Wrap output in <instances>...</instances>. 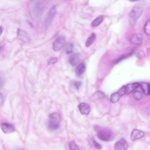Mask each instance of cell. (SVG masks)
<instances>
[{"instance_id":"1","label":"cell","mask_w":150,"mask_h":150,"mask_svg":"<svg viewBox=\"0 0 150 150\" xmlns=\"http://www.w3.org/2000/svg\"><path fill=\"white\" fill-rule=\"evenodd\" d=\"M143 10L142 5H138L134 7L129 14V21L131 25L134 26L141 16Z\"/></svg>"},{"instance_id":"2","label":"cell","mask_w":150,"mask_h":150,"mask_svg":"<svg viewBox=\"0 0 150 150\" xmlns=\"http://www.w3.org/2000/svg\"><path fill=\"white\" fill-rule=\"evenodd\" d=\"M61 117L57 113L51 114L49 116L48 126L51 129L55 130L59 126L60 122Z\"/></svg>"},{"instance_id":"3","label":"cell","mask_w":150,"mask_h":150,"mask_svg":"<svg viewBox=\"0 0 150 150\" xmlns=\"http://www.w3.org/2000/svg\"><path fill=\"white\" fill-rule=\"evenodd\" d=\"M98 138L104 141H109L112 136V133L109 130L102 129L99 130L97 133Z\"/></svg>"},{"instance_id":"4","label":"cell","mask_w":150,"mask_h":150,"mask_svg":"<svg viewBox=\"0 0 150 150\" xmlns=\"http://www.w3.org/2000/svg\"><path fill=\"white\" fill-rule=\"evenodd\" d=\"M66 41L65 37L63 36H59L54 42L53 46V50L57 51L61 50L64 46Z\"/></svg>"},{"instance_id":"5","label":"cell","mask_w":150,"mask_h":150,"mask_svg":"<svg viewBox=\"0 0 150 150\" xmlns=\"http://www.w3.org/2000/svg\"><path fill=\"white\" fill-rule=\"evenodd\" d=\"M56 9L55 6L50 8L48 12L45 20V26L46 28H48L50 25L56 14Z\"/></svg>"},{"instance_id":"6","label":"cell","mask_w":150,"mask_h":150,"mask_svg":"<svg viewBox=\"0 0 150 150\" xmlns=\"http://www.w3.org/2000/svg\"><path fill=\"white\" fill-rule=\"evenodd\" d=\"M128 145L126 141L122 139L115 144L114 149L116 150H125L128 149Z\"/></svg>"},{"instance_id":"7","label":"cell","mask_w":150,"mask_h":150,"mask_svg":"<svg viewBox=\"0 0 150 150\" xmlns=\"http://www.w3.org/2000/svg\"><path fill=\"white\" fill-rule=\"evenodd\" d=\"M17 36L22 41L25 43H28L30 39L27 33L20 29H18L17 31Z\"/></svg>"},{"instance_id":"8","label":"cell","mask_w":150,"mask_h":150,"mask_svg":"<svg viewBox=\"0 0 150 150\" xmlns=\"http://www.w3.org/2000/svg\"><path fill=\"white\" fill-rule=\"evenodd\" d=\"M145 133L143 131L136 129H134L132 131L130 136L131 140L133 141L137 139L143 138L145 136Z\"/></svg>"},{"instance_id":"9","label":"cell","mask_w":150,"mask_h":150,"mask_svg":"<svg viewBox=\"0 0 150 150\" xmlns=\"http://www.w3.org/2000/svg\"><path fill=\"white\" fill-rule=\"evenodd\" d=\"M78 108L80 113L83 115H88L91 111V107L88 104L84 102L80 104Z\"/></svg>"},{"instance_id":"10","label":"cell","mask_w":150,"mask_h":150,"mask_svg":"<svg viewBox=\"0 0 150 150\" xmlns=\"http://www.w3.org/2000/svg\"><path fill=\"white\" fill-rule=\"evenodd\" d=\"M143 40V36L141 34H136L134 35L131 38L130 41L133 44L136 45L141 44Z\"/></svg>"},{"instance_id":"11","label":"cell","mask_w":150,"mask_h":150,"mask_svg":"<svg viewBox=\"0 0 150 150\" xmlns=\"http://www.w3.org/2000/svg\"><path fill=\"white\" fill-rule=\"evenodd\" d=\"M1 128L3 131L5 133H11L15 130V128L13 125L7 123L2 124L1 126Z\"/></svg>"},{"instance_id":"12","label":"cell","mask_w":150,"mask_h":150,"mask_svg":"<svg viewBox=\"0 0 150 150\" xmlns=\"http://www.w3.org/2000/svg\"><path fill=\"white\" fill-rule=\"evenodd\" d=\"M81 61V57L77 54L72 55L70 57L69 60L70 64L72 66L77 65Z\"/></svg>"},{"instance_id":"13","label":"cell","mask_w":150,"mask_h":150,"mask_svg":"<svg viewBox=\"0 0 150 150\" xmlns=\"http://www.w3.org/2000/svg\"><path fill=\"white\" fill-rule=\"evenodd\" d=\"M139 86L140 84L138 82H134L128 84L126 86V94H130L139 87Z\"/></svg>"},{"instance_id":"14","label":"cell","mask_w":150,"mask_h":150,"mask_svg":"<svg viewBox=\"0 0 150 150\" xmlns=\"http://www.w3.org/2000/svg\"><path fill=\"white\" fill-rule=\"evenodd\" d=\"M140 85L144 94L146 96L149 95L150 93V85L149 83L145 82H141Z\"/></svg>"},{"instance_id":"15","label":"cell","mask_w":150,"mask_h":150,"mask_svg":"<svg viewBox=\"0 0 150 150\" xmlns=\"http://www.w3.org/2000/svg\"><path fill=\"white\" fill-rule=\"evenodd\" d=\"M96 38V35L94 33H92L89 35L87 39L85 46L86 47H88L95 42Z\"/></svg>"},{"instance_id":"16","label":"cell","mask_w":150,"mask_h":150,"mask_svg":"<svg viewBox=\"0 0 150 150\" xmlns=\"http://www.w3.org/2000/svg\"><path fill=\"white\" fill-rule=\"evenodd\" d=\"M121 97L120 95L117 92L112 94L110 97V100L113 103L117 102Z\"/></svg>"},{"instance_id":"17","label":"cell","mask_w":150,"mask_h":150,"mask_svg":"<svg viewBox=\"0 0 150 150\" xmlns=\"http://www.w3.org/2000/svg\"><path fill=\"white\" fill-rule=\"evenodd\" d=\"M85 70V65L84 64H81L77 67L76 69V73L78 75H81L84 72Z\"/></svg>"},{"instance_id":"18","label":"cell","mask_w":150,"mask_h":150,"mask_svg":"<svg viewBox=\"0 0 150 150\" xmlns=\"http://www.w3.org/2000/svg\"><path fill=\"white\" fill-rule=\"evenodd\" d=\"M103 18L102 16H99L93 21L92 23V26L94 27H97L103 22Z\"/></svg>"},{"instance_id":"19","label":"cell","mask_w":150,"mask_h":150,"mask_svg":"<svg viewBox=\"0 0 150 150\" xmlns=\"http://www.w3.org/2000/svg\"><path fill=\"white\" fill-rule=\"evenodd\" d=\"M144 31L145 33L148 36L150 35V20H148L144 26Z\"/></svg>"},{"instance_id":"20","label":"cell","mask_w":150,"mask_h":150,"mask_svg":"<svg viewBox=\"0 0 150 150\" xmlns=\"http://www.w3.org/2000/svg\"><path fill=\"white\" fill-rule=\"evenodd\" d=\"M133 97L136 99L140 100L143 97V94L141 92L139 91H135L133 94Z\"/></svg>"},{"instance_id":"21","label":"cell","mask_w":150,"mask_h":150,"mask_svg":"<svg viewBox=\"0 0 150 150\" xmlns=\"http://www.w3.org/2000/svg\"><path fill=\"white\" fill-rule=\"evenodd\" d=\"M69 147L71 150L79 149V147L74 142H71L70 143Z\"/></svg>"},{"instance_id":"22","label":"cell","mask_w":150,"mask_h":150,"mask_svg":"<svg viewBox=\"0 0 150 150\" xmlns=\"http://www.w3.org/2000/svg\"><path fill=\"white\" fill-rule=\"evenodd\" d=\"M74 47V44L72 43L69 44L67 47L66 49V53L67 54H70L72 53L73 51Z\"/></svg>"},{"instance_id":"23","label":"cell","mask_w":150,"mask_h":150,"mask_svg":"<svg viewBox=\"0 0 150 150\" xmlns=\"http://www.w3.org/2000/svg\"><path fill=\"white\" fill-rule=\"evenodd\" d=\"M121 97L126 94V86H123L119 89L118 92Z\"/></svg>"},{"instance_id":"24","label":"cell","mask_w":150,"mask_h":150,"mask_svg":"<svg viewBox=\"0 0 150 150\" xmlns=\"http://www.w3.org/2000/svg\"><path fill=\"white\" fill-rule=\"evenodd\" d=\"M91 141L93 142L95 147L98 149H101L102 148V146L99 143L97 142L94 138H92Z\"/></svg>"},{"instance_id":"25","label":"cell","mask_w":150,"mask_h":150,"mask_svg":"<svg viewBox=\"0 0 150 150\" xmlns=\"http://www.w3.org/2000/svg\"><path fill=\"white\" fill-rule=\"evenodd\" d=\"M97 98H102L105 97L104 94L102 92L99 91L96 92L94 94Z\"/></svg>"},{"instance_id":"26","label":"cell","mask_w":150,"mask_h":150,"mask_svg":"<svg viewBox=\"0 0 150 150\" xmlns=\"http://www.w3.org/2000/svg\"><path fill=\"white\" fill-rule=\"evenodd\" d=\"M82 83L80 81H78L75 82L74 84L75 88L77 90H79L82 85Z\"/></svg>"},{"instance_id":"27","label":"cell","mask_w":150,"mask_h":150,"mask_svg":"<svg viewBox=\"0 0 150 150\" xmlns=\"http://www.w3.org/2000/svg\"><path fill=\"white\" fill-rule=\"evenodd\" d=\"M128 56V55L122 56L121 57L119 58L118 59H117L115 61V64H117L119 63L121 61H123V59H125L127 58Z\"/></svg>"},{"instance_id":"28","label":"cell","mask_w":150,"mask_h":150,"mask_svg":"<svg viewBox=\"0 0 150 150\" xmlns=\"http://www.w3.org/2000/svg\"><path fill=\"white\" fill-rule=\"evenodd\" d=\"M57 61V58L53 57L51 58L49 61V64H55Z\"/></svg>"},{"instance_id":"29","label":"cell","mask_w":150,"mask_h":150,"mask_svg":"<svg viewBox=\"0 0 150 150\" xmlns=\"http://www.w3.org/2000/svg\"><path fill=\"white\" fill-rule=\"evenodd\" d=\"M3 97L2 94L0 93V106L2 105L3 103Z\"/></svg>"},{"instance_id":"30","label":"cell","mask_w":150,"mask_h":150,"mask_svg":"<svg viewBox=\"0 0 150 150\" xmlns=\"http://www.w3.org/2000/svg\"><path fill=\"white\" fill-rule=\"evenodd\" d=\"M4 84V82L2 78L0 77V89H1Z\"/></svg>"},{"instance_id":"31","label":"cell","mask_w":150,"mask_h":150,"mask_svg":"<svg viewBox=\"0 0 150 150\" xmlns=\"http://www.w3.org/2000/svg\"><path fill=\"white\" fill-rule=\"evenodd\" d=\"M3 31V28L2 26H0V36H1Z\"/></svg>"},{"instance_id":"32","label":"cell","mask_w":150,"mask_h":150,"mask_svg":"<svg viewBox=\"0 0 150 150\" xmlns=\"http://www.w3.org/2000/svg\"><path fill=\"white\" fill-rule=\"evenodd\" d=\"M4 48V46L3 45L0 44V51H1L3 50Z\"/></svg>"},{"instance_id":"33","label":"cell","mask_w":150,"mask_h":150,"mask_svg":"<svg viewBox=\"0 0 150 150\" xmlns=\"http://www.w3.org/2000/svg\"><path fill=\"white\" fill-rule=\"evenodd\" d=\"M129 1L131 2H136L141 1V0H128Z\"/></svg>"},{"instance_id":"34","label":"cell","mask_w":150,"mask_h":150,"mask_svg":"<svg viewBox=\"0 0 150 150\" xmlns=\"http://www.w3.org/2000/svg\"><path fill=\"white\" fill-rule=\"evenodd\" d=\"M28 23L32 27L33 26V25L31 23V22H30L29 21L28 22Z\"/></svg>"}]
</instances>
